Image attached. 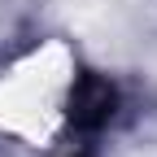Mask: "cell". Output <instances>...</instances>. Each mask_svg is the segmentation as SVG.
<instances>
[{
  "label": "cell",
  "instance_id": "obj_1",
  "mask_svg": "<svg viewBox=\"0 0 157 157\" xmlns=\"http://www.w3.org/2000/svg\"><path fill=\"white\" fill-rule=\"evenodd\" d=\"M113 105H118V92L109 78L101 74H78V83L70 87V122L78 131H96L113 118Z\"/></svg>",
  "mask_w": 157,
  "mask_h": 157
}]
</instances>
